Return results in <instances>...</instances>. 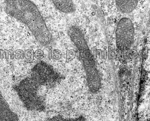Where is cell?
Segmentation results:
<instances>
[{
    "mask_svg": "<svg viewBox=\"0 0 150 121\" xmlns=\"http://www.w3.org/2000/svg\"><path fill=\"white\" fill-rule=\"evenodd\" d=\"M0 121H20L17 114L10 108L0 93Z\"/></svg>",
    "mask_w": 150,
    "mask_h": 121,
    "instance_id": "5",
    "label": "cell"
},
{
    "mask_svg": "<svg viewBox=\"0 0 150 121\" xmlns=\"http://www.w3.org/2000/svg\"><path fill=\"white\" fill-rule=\"evenodd\" d=\"M4 5L6 12L27 26L38 44L45 47L52 44V36L34 2L29 0L6 1Z\"/></svg>",
    "mask_w": 150,
    "mask_h": 121,
    "instance_id": "2",
    "label": "cell"
},
{
    "mask_svg": "<svg viewBox=\"0 0 150 121\" xmlns=\"http://www.w3.org/2000/svg\"><path fill=\"white\" fill-rule=\"evenodd\" d=\"M46 121H87L86 119L83 116H80L78 117L67 118L63 117L62 116H54L52 117L47 119Z\"/></svg>",
    "mask_w": 150,
    "mask_h": 121,
    "instance_id": "8",
    "label": "cell"
},
{
    "mask_svg": "<svg viewBox=\"0 0 150 121\" xmlns=\"http://www.w3.org/2000/svg\"><path fill=\"white\" fill-rule=\"evenodd\" d=\"M63 79V76L52 66L40 61L34 66L28 76L21 81L15 89L28 109L40 111L45 108L44 91L54 88Z\"/></svg>",
    "mask_w": 150,
    "mask_h": 121,
    "instance_id": "1",
    "label": "cell"
},
{
    "mask_svg": "<svg viewBox=\"0 0 150 121\" xmlns=\"http://www.w3.org/2000/svg\"><path fill=\"white\" fill-rule=\"evenodd\" d=\"M52 2L58 10L63 13L70 14L76 11L75 4L73 1H52Z\"/></svg>",
    "mask_w": 150,
    "mask_h": 121,
    "instance_id": "6",
    "label": "cell"
},
{
    "mask_svg": "<svg viewBox=\"0 0 150 121\" xmlns=\"http://www.w3.org/2000/svg\"><path fill=\"white\" fill-rule=\"evenodd\" d=\"M67 33L78 50L79 58L86 74L88 88L91 93H96L101 86V79L84 33L81 29L76 25L70 26Z\"/></svg>",
    "mask_w": 150,
    "mask_h": 121,
    "instance_id": "3",
    "label": "cell"
},
{
    "mask_svg": "<svg viewBox=\"0 0 150 121\" xmlns=\"http://www.w3.org/2000/svg\"><path fill=\"white\" fill-rule=\"evenodd\" d=\"M115 35L118 50L122 53L127 52L133 45L134 37V24L129 18H123L119 21Z\"/></svg>",
    "mask_w": 150,
    "mask_h": 121,
    "instance_id": "4",
    "label": "cell"
},
{
    "mask_svg": "<svg viewBox=\"0 0 150 121\" xmlns=\"http://www.w3.org/2000/svg\"><path fill=\"white\" fill-rule=\"evenodd\" d=\"M138 1H116V8L123 13H129L133 12L138 4Z\"/></svg>",
    "mask_w": 150,
    "mask_h": 121,
    "instance_id": "7",
    "label": "cell"
}]
</instances>
